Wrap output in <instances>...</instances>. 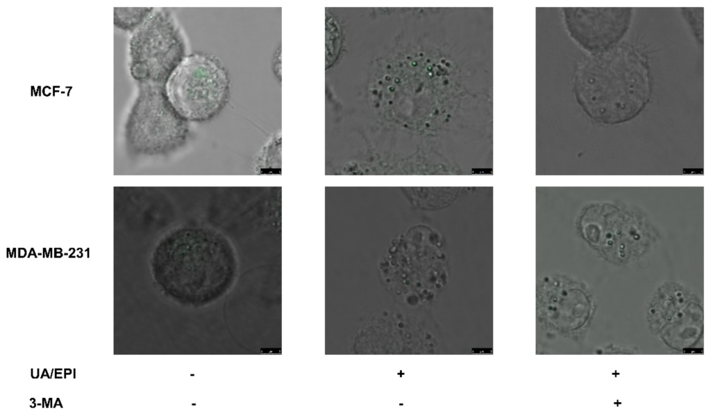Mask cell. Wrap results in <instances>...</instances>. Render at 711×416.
Here are the masks:
<instances>
[{"label":"cell","mask_w":711,"mask_h":416,"mask_svg":"<svg viewBox=\"0 0 711 416\" xmlns=\"http://www.w3.org/2000/svg\"><path fill=\"white\" fill-rule=\"evenodd\" d=\"M683 10L686 19L695 30L696 35L702 37L701 32L703 31V13L700 14L699 8H685Z\"/></svg>","instance_id":"obj_11"},{"label":"cell","mask_w":711,"mask_h":416,"mask_svg":"<svg viewBox=\"0 0 711 416\" xmlns=\"http://www.w3.org/2000/svg\"><path fill=\"white\" fill-rule=\"evenodd\" d=\"M574 92L593 120L616 124L636 117L651 93L646 58L629 44L593 54L577 67Z\"/></svg>","instance_id":"obj_2"},{"label":"cell","mask_w":711,"mask_h":416,"mask_svg":"<svg viewBox=\"0 0 711 416\" xmlns=\"http://www.w3.org/2000/svg\"><path fill=\"white\" fill-rule=\"evenodd\" d=\"M646 321L651 332L667 347L685 352L693 348L703 335V306L685 286L666 281L653 294Z\"/></svg>","instance_id":"obj_5"},{"label":"cell","mask_w":711,"mask_h":416,"mask_svg":"<svg viewBox=\"0 0 711 416\" xmlns=\"http://www.w3.org/2000/svg\"><path fill=\"white\" fill-rule=\"evenodd\" d=\"M592 295L583 281L564 275L542 277L537 284V313L539 322L564 336L583 331L594 312Z\"/></svg>","instance_id":"obj_6"},{"label":"cell","mask_w":711,"mask_h":416,"mask_svg":"<svg viewBox=\"0 0 711 416\" xmlns=\"http://www.w3.org/2000/svg\"><path fill=\"white\" fill-rule=\"evenodd\" d=\"M154 279L164 294L187 307L201 308L227 294L238 275L236 252L217 230L201 225L173 228L151 258Z\"/></svg>","instance_id":"obj_1"},{"label":"cell","mask_w":711,"mask_h":416,"mask_svg":"<svg viewBox=\"0 0 711 416\" xmlns=\"http://www.w3.org/2000/svg\"><path fill=\"white\" fill-rule=\"evenodd\" d=\"M167 97L185 119L201 122L216 115L229 94L224 68L203 54L185 57L173 70L165 86Z\"/></svg>","instance_id":"obj_4"},{"label":"cell","mask_w":711,"mask_h":416,"mask_svg":"<svg viewBox=\"0 0 711 416\" xmlns=\"http://www.w3.org/2000/svg\"><path fill=\"white\" fill-rule=\"evenodd\" d=\"M143 36L145 74L165 82L185 58V43L181 29L168 10H160L150 18Z\"/></svg>","instance_id":"obj_9"},{"label":"cell","mask_w":711,"mask_h":416,"mask_svg":"<svg viewBox=\"0 0 711 416\" xmlns=\"http://www.w3.org/2000/svg\"><path fill=\"white\" fill-rule=\"evenodd\" d=\"M575 227L590 249L615 265L638 259L660 238L647 215L622 203L595 201L585 205L576 218Z\"/></svg>","instance_id":"obj_3"},{"label":"cell","mask_w":711,"mask_h":416,"mask_svg":"<svg viewBox=\"0 0 711 416\" xmlns=\"http://www.w3.org/2000/svg\"><path fill=\"white\" fill-rule=\"evenodd\" d=\"M326 67L336 59L340 48V33L337 23L333 19L326 20Z\"/></svg>","instance_id":"obj_10"},{"label":"cell","mask_w":711,"mask_h":416,"mask_svg":"<svg viewBox=\"0 0 711 416\" xmlns=\"http://www.w3.org/2000/svg\"><path fill=\"white\" fill-rule=\"evenodd\" d=\"M633 11L632 8H567L563 15L571 38L596 54L614 47L624 37Z\"/></svg>","instance_id":"obj_8"},{"label":"cell","mask_w":711,"mask_h":416,"mask_svg":"<svg viewBox=\"0 0 711 416\" xmlns=\"http://www.w3.org/2000/svg\"><path fill=\"white\" fill-rule=\"evenodd\" d=\"M142 117L133 136L139 151L165 153L180 147L189 131L188 123L174 108L162 85H150L142 99Z\"/></svg>","instance_id":"obj_7"}]
</instances>
